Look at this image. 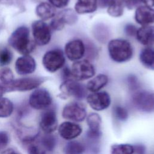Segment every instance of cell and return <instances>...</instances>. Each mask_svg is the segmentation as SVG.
I'll use <instances>...</instances> for the list:
<instances>
[{"label":"cell","instance_id":"obj_7","mask_svg":"<svg viewBox=\"0 0 154 154\" xmlns=\"http://www.w3.org/2000/svg\"><path fill=\"white\" fill-rule=\"evenodd\" d=\"M46 81L43 77H25L14 79L10 84L7 85V92L26 91L37 88Z\"/></svg>","mask_w":154,"mask_h":154},{"label":"cell","instance_id":"obj_11","mask_svg":"<svg viewBox=\"0 0 154 154\" xmlns=\"http://www.w3.org/2000/svg\"><path fill=\"white\" fill-rule=\"evenodd\" d=\"M64 53L67 59L75 62L85 57V45L83 40L77 38L70 40L64 46Z\"/></svg>","mask_w":154,"mask_h":154},{"label":"cell","instance_id":"obj_9","mask_svg":"<svg viewBox=\"0 0 154 154\" xmlns=\"http://www.w3.org/2000/svg\"><path fill=\"white\" fill-rule=\"evenodd\" d=\"M78 14L71 8L64 9L56 14L50 23V27L55 31L62 30L66 25H72L78 21Z\"/></svg>","mask_w":154,"mask_h":154},{"label":"cell","instance_id":"obj_30","mask_svg":"<svg viewBox=\"0 0 154 154\" xmlns=\"http://www.w3.org/2000/svg\"><path fill=\"white\" fill-rule=\"evenodd\" d=\"M112 114L114 118L120 122H124L128 120L129 112L128 109L120 105H116L112 108Z\"/></svg>","mask_w":154,"mask_h":154},{"label":"cell","instance_id":"obj_39","mask_svg":"<svg viewBox=\"0 0 154 154\" xmlns=\"http://www.w3.org/2000/svg\"><path fill=\"white\" fill-rule=\"evenodd\" d=\"M61 78L63 79V81L70 79H73L71 72V69L69 68L67 66H64L62 68L61 71Z\"/></svg>","mask_w":154,"mask_h":154},{"label":"cell","instance_id":"obj_5","mask_svg":"<svg viewBox=\"0 0 154 154\" xmlns=\"http://www.w3.org/2000/svg\"><path fill=\"white\" fill-rule=\"evenodd\" d=\"M66 57L64 52L59 48L48 51L42 58V64L49 72L54 73L61 69L65 65Z\"/></svg>","mask_w":154,"mask_h":154},{"label":"cell","instance_id":"obj_31","mask_svg":"<svg viewBox=\"0 0 154 154\" xmlns=\"http://www.w3.org/2000/svg\"><path fill=\"white\" fill-rule=\"evenodd\" d=\"M84 42L85 45V59L91 61L97 57L99 52L97 46L91 41L87 40V42L84 41Z\"/></svg>","mask_w":154,"mask_h":154},{"label":"cell","instance_id":"obj_24","mask_svg":"<svg viewBox=\"0 0 154 154\" xmlns=\"http://www.w3.org/2000/svg\"><path fill=\"white\" fill-rule=\"evenodd\" d=\"M93 33L94 38L100 43L108 42L109 36V30L107 26L102 23H98L93 28Z\"/></svg>","mask_w":154,"mask_h":154},{"label":"cell","instance_id":"obj_3","mask_svg":"<svg viewBox=\"0 0 154 154\" xmlns=\"http://www.w3.org/2000/svg\"><path fill=\"white\" fill-rule=\"evenodd\" d=\"M131 102L137 110L146 113L154 112V91L138 90L131 96Z\"/></svg>","mask_w":154,"mask_h":154},{"label":"cell","instance_id":"obj_38","mask_svg":"<svg viewBox=\"0 0 154 154\" xmlns=\"http://www.w3.org/2000/svg\"><path fill=\"white\" fill-rule=\"evenodd\" d=\"M48 1L54 8H63L67 6L70 0H48Z\"/></svg>","mask_w":154,"mask_h":154},{"label":"cell","instance_id":"obj_19","mask_svg":"<svg viewBox=\"0 0 154 154\" xmlns=\"http://www.w3.org/2000/svg\"><path fill=\"white\" fill-rule=\"evenodd\" d=\"M109 82V77L105 73L94 75L87 83L85 87L87 91L91 93L101 91Z\"/></svg>","mask_w":154,"mask_h":154},{"label":"cell","instance_id":"obj_40","mask_svg":"<svg viewBox=\"0 0 154 154\" xmlns=\"http://www.w3.org/2000/svg\"><path fill=\"white\" fill-rule=\"evenodd\" d=\"M134 154H146V147L143 144H136L133 145Z\"/></svg>","mask_w":154,"mask_h":154},{"label":"cell","instance_id":"obj_37","mask_svg":"<svg viewBox=\"0 0 154 154\" xmlns=\"http://www.w3.org/2000/svg\"><path fill=\"white\" fill-rule=\"evenodd\" d=\"M9 142V136L6 131H0V150L4 149Z\"/></svg>","mask_w":154,"mask_h":154},{"label":"cell","instance_id":"obj_2","mask_svg":"<svg viewBox=\"0 0 154 154\" xmlns=\"http://www.w3.org/2000/svg\"><path fill=\"white\" fill-rule=\"evenodd\" d=\"M8 44L17 52L23 55H29L35 47L34 41L29 37V30L25 26L17 28L10 35Z\"/></svg>","mask_w":154,"mask_h":154},{"label":"cell","instance_id":"obj_41","mask_svg":"<svg viewBox=\"0 0 154 154\" xmlns=\"http://www.w3.org/2000/svg\"><path fill=\"white\" fill-rule=\"evenodd\" d=\"M114 0H97L98 7L101 8H107Z\"/></svg>","mask_w":154,"mask_h":154},{"label":"cell","instance_id":"obj_15","mask_svg":"<svg viewBox=\"0 0 154 154\" xmlns=\"http://www.w3.org/2000/svg\"><path fill=\"white\" fill-rule=\"evenodd\" d=\"M60 136L66 140H73L78 137L82 132L81 126L78 123L70 121L61 123L58 128Z\"/></svg>","mask_w":154,"mask_h":154},{"label":"cell","instance_id":"obj_27","mask_svg":"<svg viewBox=\"0 0 154 154\" xmlns=\"http://www.w3.org/2000/svg\"><path fill=\"white\" fill-rule=\"evenodd\" d=\"M87 124L88 129L91 131H101L102 119L99 114L96 112H91L87 116Z\"/></svg>","mask_w":154,"mask_h":154},{"label":"cell","instance_id":"obj_16","mask_svg":"<svg viewBox=\"0 0 154 154\" xmlns=\"http://www.w3.org/2000/svg\"><path fill=\"white\" fill-rule=\"evenodd\" d=\"M135 22L141 26L154 23V8L145 5L135 8L134 13Z\"/></svg>","mask_w":154,"mask_h":154},{"label":"cell","instance_id":"obj_33","mask_svg":"<svg viewBox=\"0 0 154 154\" xmlns=\"http://www.w3.org/2000/svg\"><path fill=\"white\" fill-rule=\"evenodd\" d=\"M14 80L12 70L8 67L0 69V82L5 85L10 84Z\"/></svg>","mask_w":154,"mask_h":154},{"label":"cell","instance_id":"obj_23","mask_svg":"<svg viewBox=\"0 0 154 154\" xmlns=\"http://www.w3.org/2000/svg\"><path fill=\"white\" fill-rule=\"evenodd\" d=\"M85 150V144L78 141L71 140L65 145L63 152L64 154H83Z\"/></svg>","mask_w":154,"mask_h":154},{"label":"cell","instance_id":"obj_6","mask_svg":"<svg viewBox=\"0 0 154 154\" xmlns=\"http://www.w3.org/2000/svg\"><path fill=\"white\" fill-rule=\"evenodd\" d=\"M70 69L73 78L80 82L90 79L96 74L94 66L87 59L73 62Z\"/></svg>","mask_w":154,"mask_h":154},{"label":"cell","instance_id":"obj_17","mask_svg":"<svg viewBox=\"0 0 154 154\" xmlns=\"http://www.w3.org/2000/svg\"><path fill=\"white\" fill-rule=\"evenodd\" d=\"M35 61L29 55L19 57L15 63L16 72L20 75L31 74L35 71Z\"/></svg>","mask_w":154,"mask_h":154},{"label":"cell","instance_id":"obj_29","mask_svg":"<svg viewBox=\"0 0 154 154\" xmlns=\"http://www.w3.org/2000/svg\"><path fill=\"white\" fill-rule=\"evenodd\" d=\"M111 154H134L133 145L128 143L114 144L111 147Z\"/></svg>","mask_w":154,"mask_h":154},{"label":"cell","instance_id":"obj_36","mask_svg":"<svg viewBox=\"0 0 154 154\" xmlns=\"http://www.w3.org/2000/svg\"><path fill=\"white\" fill-rule=\"evenodd\" d=\"M138 28L134 24L128 23H126L124 26L125 34L129 37H135Z\"/></svg>","mask_w":154,"mask_h":154},{"label":"cell","instance_id":"obj_4","mask_svg":"<svg viewBox=\"0 0 154 154\" xmlns=\"http://www.w3.org/2000/svg\"><path fill=\"white\" fill-rule=\"evenodd\" d=\"M60 95L63 99L72 97L76 100H82L87 95L85 85L74 79L63 81L60 85Z\"/></svg>","mask_w":154,"mask_h":154},{"label":"cell","instance_id":"obj_32","mask_svg":"<svg viewBox=\"0 0 154 154\" xmlns=\"http://www.w3.org/2000/svg\"><path fill=\"white\" fill-rule=\"evenodd\" d=\"M125 81L128 88L131 91L134 93L140 90V82L137 75L134 74H129L126 76Z\"/></svg>","mask_w":154,"mask_h":154},{"label":"cell","instance_id":"obj_43","mask_svg":"<svg viewBox=\"0 0 154 154\" xmlns=\"http://www.w3.org/2000/svg\"><path fill=\"white\" fill-rule=\"evenodd\" d=\"M6 92H7L6 85L1 83L0 84V97H2L3 94Z\"/></svg>","mask_w":154,"mask_h":154},{"label":"cell","instance_id":"obj_34","mask_svg":"<svg viewBox=\"0 0 154 154\" xmlns=\"http://www.w3.org/2000/svg\"><path fill=\"white\" fill-rule=\"evenodd\" d=\"M13 54L7 47H0V66H6L12 60Z\"/></svg>","mask_w":154,"mask_h":154},{"label":"cell","instance_id":"obj_28","mask_svg":"<svg viewBox=\"0 0 154 154\" xmlns=\"http://www.w3.org/2000/svg\"><path fill=\"white\" fill-rule=\"evenodd\" d=\"M40 144L46 152H52L57 145V139L51 134H46L40 139Z\"/></svg>","mask_w":154,"mask_h":154},{"label":"cell","instance_id":"obj_22","mask_svg":"<svg viewBox=\"0 0 154 154\" xmlns=\"http://www.w3.org/2000/svg\"><path fill=\"white\" fill-rule=\"evenodd\" d=\"M35 13L42 20H46L53 18L56 14V10L49 3L43 2L36 7Z\"/></svg>","mask_w":154,"mask_h":154},{"label":"cell","instance_id":"obj_14","mask_svg":"<svg viewBox=\"0 0 154 154\" xmlns=\"http://www.w3.org/2000/svg\"><path fill=\"white\" fill-rule=\"evenodd\" d=\"M40 127L45 134H52L58 128L56 111L53 108H47L41 116Z\"/></svg>","mask_w":154,"mask_h":154},{"label":"cell","instance_id":"obj_21","mask_svg":"<svg viewBox=\"0 0 154 154\" xmlns=\"http://www.w3.org/2000/svg\"><path fill=\"white\" fill-rule=\"evenodd\" d=\"M139 61L146 69L154 70V48H143L139 54Z\"/></svg>","mask_w":154,"mask_h":154},{"label":"cell","instance_id":"obj_13","mask_svg":"<svg viewBox=\"0 0 154 154\" xmlns=\"http://www.w3.org/2000/svg\"><path fill=\"white\" fill-rule=\"evenodd\" d=\"M52 102L50 93L45 88H37L30 95L29 104L34 109H45L48 108Z\"/></svg>","mask_w":154,"mask_h":154},{"label":"cell","instance_id":"obj_1","mask_svg":"<svg viewBox=\"0 0 154 154\" xmlns=\"http://www.w3.org/2000/svg\"><path fill=\"white\" fill-rule=\"evenodd\" d=\"M107 51L110 59L117 63L130 61L134 56V48L129 41L122 38H113L108 42Z\"/></svg>","mask_w":154,"mask_h":154},{"label":"cell","instance_id":"obj_20","mask_svg":"<svg viewBox=\"0 0 154 154\" xmlns=\"http://www.w3.org/2000/svg\"><path fill=\"white\" fill-rule=\"evenodd\" d=\"M97 7V0H77L74 10L78 14H87L95 12Z\"/></svg>","mask_w":154,"mask_h":154},{"label":"cell","instance_id":"obj_8","mask_svg":"<svg viewBox=\"0 0 154 154\" xmlns=\"http://www.w3.org/2000/svg\"><path fill=\"white\" fill-rule=\"evenodd\" d=\"M87 116L85 105L78 101L67 103L62 111V116L64 119L75 123L83 122L86 119Z\"/></svg>","mask_w":154,"mask_h":154},{"label":"cell","instance_id":"obj_18","mask_svg":"<svg viewBox=\"0 0 154 154\" xmlns=\"http://www.w3.org/2000/svg\"><path fill=\"white\" fill-rule=\"evenodd\" d=\"M135 38L140 44L145 47H153L154 46V25L138 28Z\"/></svg>","mask_w":154,"mask_h":154},{"label":"cell","instance_id":"obj_42","mask_svg":"<svg viewBox=\"0 0 154 154\" xmlns=\"http://www.w3.org/2000/svg\"><path fill=\"white\" fill-rule=\"evenodd\" d=\"M1 154H21V153L15 149L8 148L3 150Z\"/></svg>","mask_w":154,"mask_h":154},{"label":"cell","instance_id":"obj_25","mask_svg":"<svg viewBox=\"0 0 154 154\" xmlns=\"http://www.w3.org/2000/svg\"><path fill=\"white\" fill-rule=\"evenodd\" d=\"M125 7V0H114L106 8L107 13L112 17H120L123 14Z\"/></svg>","mask_w":154,"mask_h":154},{"label":"cell","instance_id":"obj_35","mask_svg":"<svg viewBox=\"0 0 154 154\" xmlns=\"http://www.w3.org/2000/svg\"><path fill=\"white\" fill-rule=\"evenodd\" d=\"M28 154H46V151L40 145L35 143V141L28 144Z\"/></svg>","mask_w":154,"mask_h":154},{"label":"cell","instance_id":"obj_44","mask_svg":"<svg viewBox=\"0 0 154 154\" xmlns=\"http://www.w3.org/2000/svg\"><path fill=\"white\" fill-rule=\"evenodd\" d=\"M142 3L147 6L151 7H154V0H142Z\"/></svg>","mask_w":154,"mask_h":154},{"label":"cell","instance_id":"obj_10","mask_svg":"<svg viewBox=\"0 0 154 154\" xmlns=\"http://www.w3.org/2000/svg\"><path fill=\"white\" fill-rule=\"evenodd\" d=\"M32 32L34 42L39 46L48 45L51 39V28L42 20H35L32 23Z\"/></svg>","mask_w":154,"mask_h":154},{"label":"cell","instance_id":"obj_12","mask_svg":"<svg viewBox=\"0 0 154 154\" xmlns=\"http://www.w3.org/2000/svg\"><path fill=\"white\" fill-rule=\"evenodd\" d=\"M86 100L91 108L97 111L107 109L111 103V96L106 91L91 93L87 95Z\"/></svg>","mask_w":154,"mask_h":154},{"label":"cell","instance_id":"obj_26","mask_svg":"<svg viewBox=\"0 0 154 154\" xmlns=\"http://www.w3.org/2000/svg\"><path fill=\"white\" fill-rule=\"evenodd\" d=\"M13 102L8 98L0 97V118H6L10 116L13 111Z\"/></svg>","mask_w":154,"mask_h":154}]
</instances>
